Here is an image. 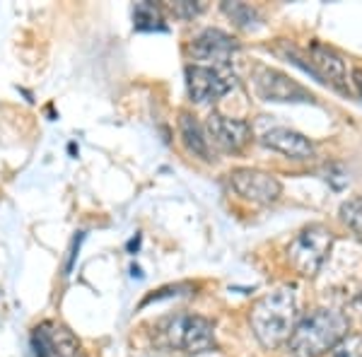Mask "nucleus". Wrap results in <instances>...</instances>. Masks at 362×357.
Returning <instances> with one entry per match:
<instances>
[{
	"mask_svg": "<svg viewBox=\"0 0 362 357\" xmlns=\"http://www.w3.org/2000/svg\"><path fill=\"white\" fill-rule=\"evenodd\" d=\"M350 331V319L338 309L317 307L302 319H297L288 338V350L293 357H324Z\"/></svg>",
	"mask_w": 362,
	"mask_h": 357,
	"instance_id": "1",
	"label": "nucleus"
},
{
	"mask_svg": "<svg viewBox=\"0 0 362 357\" xmlns=\"http://www.w3.org/2000/svg\"><path fill=\"white\" fill-rule=\"evenodd\" d=\"M297 297L293 288L283 285L251 304L249 321L254 329L256 341L266 350H276L288 343L290 333L297 324Z\"/></svg>",
	"mask_w": 362,
	"mask_h": 357,
	"instance_id": "2",
	"label": "nucleus"
},
{
	"mask_svg": "<svg viewBox=\"0 0 362 357\" xmlns=\"http://www.w3.org/2000/svg\"><path fill=\"white\" fill-rule=\"evenodd\" d=\"M153 343L157 348L181 355H201L215 350L213 321L198 314H169L153 324Z\"/></svg>",
	"mask_w": 362,
	"mask_h": 357,
	"instance_id": "3",
	"label": "nucleus"
},
{
	"mask_svg": "<svg viewBox=\"0 0 362 357\" xmlns=\"http://www.w3.org/2000/svg\"><path fill=\"white\" fill-rule=\"evenodd\" d=\"M331 247H334V232L321 222L307 225L300 234H295V239L288 244V261L300 275L312 278L319 273V268L324 266L326 256H329Z\"/></svg>",
	"mask_w": 362,
	"mask_h": 357,
	"instance_id": "4",
	"label": "nucleus"
},
{
	"mask_svg": "<svg viewBox=\"0 0 362 357\" xmlns=\"http://www.w3.org/2000/svg\"><path fill=\"white\" fill-rule=\"evenodd\" d=\"M251 85L259 99L264 102H283V104H295V102H314V95L305 90L300 83H295L293 78H288L285 73H280L276 68L259 66L251 75Z\"/></svg>",
	"mask_w": 362,
	"mask_h": 357,
	"instance_id": "5",
	"label": "nucleus"
},
{
	"mask_svg": "<svg viewBox=\"0 0 362 357\" xmlns=\"http://www.w3.org/2000/svg\"><path fill=\"white\" fill-rule=\"evenodd\" d=\"M230 186L235 189L237 196H242L244 201L254 203V206H271L283 196V184L273 174L264 172V169H232Z\"/></svg>",
	"mask_w": 362,
	"mask_h": 357,
	"instance_id": "6",
	"label": "nucleus"
},
{
	"mask_svg": "<svg viewBox=\"0 0 362 357\" xmlns=\"http://www.w3.org/2000/svg\"><path fill=\"white\" fill-rule=\"evenodd\" d=\"M34 357H85L80 341L63 324L44 321L32 331Z\"/></svg>",
	"mask_w": 362,
	"mask_h": 357,
	"instance_id": "7",
	"label": "nucleus"
},
{
	"mask_svg": "<svg viewBox=\"0 0 362 357\" xmlns=\"http://www.w3.org/2000/svg\"><path fill=\"white\" fill-rule=\"evenodd\" d=\"M235 87V78H230L220 68L210 66H189L186 68V90L191 102L213 104L223 99Z\"/></svg>",
	"mask_w": 362,
	"mask_h": 357,
	"instance_id": "8",
	"label": "nucleus"
},
{
	"mask_svg": "<svg viewBox=\"0 0 362 357\" xmlns=\"http://www.w3.org/2000/svg\"><path fill=\"white\" fill-rule=\"evenodd\" d=\"M189 51L196 61L206 63L210 68H220L232 61V56L239 51V44L237 39H232L230 34L220 32V29H203L194 42H191Z\"/></svg>",
	"mask_w": 362,
	"mask_h": 357,
	"instance_id": "9",
	"label": "nucleus"
},
{
	"mask_svg": "<svg viewBox=\"0 0 362 357\" xmlns=\"http://www.w3.org/2000/svg\"><path fill=\"white\" fill-rule=\"evenodd\" d=\"M206 133L215 148L225 152H242L251 140V126L244 119H232L213 111L206 121Z\"/></svg>",
	"mask_w": 362,
	"mask_h": 357,
	"instance_id": "10",
	"label": "nucleus"
},
{
	"mask_svg": "<svg viewBox=\"0 0 362 357\" xmlns=\"http://www.w3.org/2000/svg\"><path fill=\"white\" fill-rule=\"evenodd\" d=\"M309 54V63H305V70H312L317 78H321L324 83H331L336 90L346 92L348 85H346V63L343 58L336 54L331 46L326 44H319V42H312L307 49Z\"/></svg>",
	"mask_w": 362,
	"mask_h": 357,
	"instance_id": "11",
	"label": "nucleus"
},
{
	"mask_svg": "<svg viewBox=\"0 0 362 357\" xmlns=\"http://www.w3.org/2000/svg\"><path fill=\"white\" fill-rule=\"evenodd\" d=\"M261 143L266 148L280 152V155L290 157V160H309L314 155V143L302 133L293 131V128H271L261 136Z\"/></svg>",
	"mask_w": 362,
	"mask_h": 357,
	"instance_id": "12",
	"label": "nucleus"
},
{
	"mask_svg": "<svg viewBox=\"0 0 362 357\" xmlns=\"http://www.w3.org/2000/svg\"><path fill=\"white\" fill-rule=\"evenodd\" d=\"M179 133H181V140H184L186 150H189L191 155H196L198 160H203V162H213L215 160L213 143H210L206 128L196 121V116L181 114L179 116Z\"/></svg>",
	"mask_w": 362,
	"mask_h": 357,
	"instance_id": "13",
	"label": "nucleus"
},
{
	"mask_svg": "<svg viewBox=\"0 0 362 357\" xmlns=\"http://www.w3.org/2000/svg\"><path fill=\"white\" fill-rule=\"evenodd\" d=\"M133 27L138 32H165L167 25L155 3H136L133 8Z\"/></svg>",
	"mask_w": 362,
	"mask_h": 357,
	"instance_id": "14",
	"label": "nucleus"
},
{
	"mask_svg": "<svg viewBox=\"0 0 362 357\" xmlns=\"http://www.w3.org/2000/svg\"><path fill=\"white\" fill-rule=\"evenodd\" d=\"M223 13L235 22L237 27L247 29V32H256L264 27L261 15L256 13V8H251L247 3H223Z\"/></svg>",
	"mask_w": 362,
	"mask_h": 357,
	"instance_id": "15",
	"label": "nucleus"
},
{
	"mask_svg": "<svg viewBox=\"0 0 362 357\" xmlns=\"http://www.w3.org/2000/svg\"><path fill=\"white\" fill-rule=\"evenodd\" d=\"M341 218L343 222L353 230L355 237L362 242V198H353V201L341 206Z\"/></svg>",
	"mask_w": 362,
	"mask_h": 357,
	"instance_id": "16",
	"label": "nucleus"
},
{
	"mask_svg": "<svg viewBox=\"0 0 362 357\" xmlns=\"http://www.w3.org/2000/svg\"><path fill=\"white\" fill-rule=\"evenodd\" d=\"M334 357H362V333H353V336L343 338L341 343L334 348Z\"/></svg>",
	"mask_w": 362,
	"mask_h": 357,
	"instance_id": "17",
	"label": "nucleus"
},
{
	"mask_svg": "<svg viewBox=\"0 0 362 357\" xmlns=\"http://www.w3.org/2000/svg\"><path fill=\"white\" fill-rule=\"evenodd\" d=\"M169 8H172V13L181 17V20H191V17H196L198 13H203L206 5L203 3H172Z\"/></svg>",
	"mask_w": 362,
	"mask_h": 357,
	"instance_id": "18",
	"label": "nucleus"
},
{
	"mask_svg": "<svg viewBox=\"0 0 362 357\" xmlns=\"http://www.w3.org/2000/svg\"><path fill=\"white\" fill-rule=\"evenodd\" d=\"M80 244H83V232H78V237H75V239H73V244H70V251H68V263H66V275H70V271H73V266H75V261H78Z\"/></svg>",
	"mask_w": 362,
	"mask_h": 357,
	"instance_id": "19",
	"label": "nucleus"
},
{
	"mask_svg": "<svg viewBox=\"0 0 362 357\" xmlns=\"http://www.w3.org/2000/svg\"><path fill=\"white\" fill-rule=\"evenodd\" d=\"M353 83H355V90H358V95L362 97V68L353 70Z\"/></svg>",
	"mask_w": 362,
	"mask_h": 357,
	"instance_id": "20",
	"label": "nucleus"
},
{
	"mask_svg": "<svg viewBox=\"0 0 362 357\" xmlns=\"http://www.w3.org/2000/svg\"><path fill=\"white\" fill-rule=\"evenodd\" d=\"M353 312H355V316H358L360 324H362V292H360V295L353 300Z\"/></svg>",
	"mask_w": 362,
	"mask_h": 357,
	"instance_id": "21",
	"label": "nucleus"
}]
</instances>
